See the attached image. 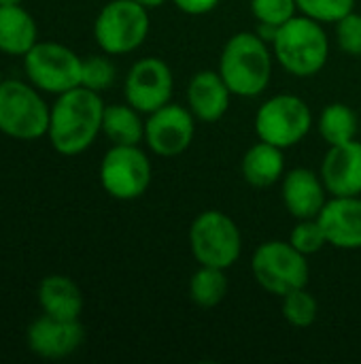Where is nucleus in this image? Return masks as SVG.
Masks as SVG:
<instances>
[{"label":"nucleus","mask_w":361,"mask_h":364,"mask_svg":"<svg viewBox=\"0 0 361 364\" xmlns=\"http://www.w3.org/2000/svg\"><path fill=\"white\" fill-rule=\"evenodd\" d=\"M102 134L113 145H138L145 141V122L143 113L128 102H115L104 107L102 115Z\"/></svg>","instance_id":"obj_21"},{"label":"nucleus","mask_w":361,"mask_h":364,"mask_svg":"<svg viewBox=\"0 0 361 364\" xmlns=\"http://www.w3.org/2000/svg\"><path fill=\"white\" fill-rule=\"evenodd\" d=\"M138 4H143L145 9H149V11H153V9H160V6H164L168 0H136Z\"/></svg>","instance_id":"obj_31"},{"label":"nucleus","mask_w":361,"mask_h":364,"mask_svg":"<svg viewBox=\"0 0 361 364\" xmlns=\"http://www.w3.org/2000/svg\"><path fill=\"white\" fill-rule=\"evenodd\" d=\"M185 98L189 111L198 122L213 124L228 113L232 92L219 70H200L191 77Z\"/></svg>","instance_id":"obj_17"},{"label":"nucleus","mask_w":361,"mask_h":364,"mask_svg":"<svg viewBox=\"0 0 361 364\" xmlns=\"http://www.w3.org/2000/svg\"><path fill=\"white\" fill-rule=\"evenodd\" d=\"M23 0H0V6H13V4H21Z\"/></svg>","instance_id":"obj_32"},{"label":"nucleus","mask_w":361,"mask_h":364,"mask_svg":"<svg viewBox=\"0 0 361 364\" xmlns=\"http://www.w3.org/2000/svg\"><path fill=\"white\" fill-rule=\"evenodd\" d=\"M43 314L60 320H79L83 314V292L66 275H47L36 290Z\"/></svg>","instance_id":"obj_18"},{"label":"nucleus","mask_w":361,"mask_h":364,"mask_svg":"<svg viewBox=\"0 0 361 364\" xmlns=\"http://www.w3.org/2000/svg\"><path fill=\"white\" fill-rule=\"evenodd\" d=\"M319 175L330 196H360L361 194V143L357 139L330 145L323 156Z\"/></svg>","instance_id":"obj_16"},{"label":"nucleus","mask_w":361,"mask_h":364,"mask_svg":"<svg viewBox=\"0 0 361 364\" xmlns=\"http://www.w3.org/2000/svg\"><path fill=\"white\" fill-rule=\"evenodd\" d=\"M251 15L257 19L260 28H281L285 21L298 15L296 0H249Z\"/></svg>","instance_id":"obj_25"},{"label":"nucleus","mask_w":361,"mask_h":364,"mask_svg":"<svg viewBox=\"0 0 361 364\" xmlns=\"http://www.w3.org/2000/svg\"><path fill=\"white\" fill-rule=\"evenodd\" d=\"M281 311L287 324L296 328H309L319 316V303L306 288H300L283 296Z\"/></svg>","instance_id":"obj_24"},{"label":"nucleus","mask_w":361,"mask_h":364,"mask_svg":"<svg viewBox=\"0 0 361 364\" xmlns=\"http://www.w3.org/2000/svg\"><path fill=\"white\" fill-rule=\"evenodd\" d=\"M306 258L289 241H266L253 252L251 273L262 290L283 299L309 286L311 269Z\"/></svg>","instance_id":"obj_6"},{"label":"nucleus","mask_w":361,"mask_h":364,"mask_svg":"<svg viewBox=\"0 0 361 364\" xmlns=\"http://www.w3.org/2000/svg\"><path fill=\"white\" fill-rule=\"evenodd\" d=\"M174 77L168 62L162 58H140L136 60L123 81L126 102L132 105L143 115H149L164 105L172 102Z\"/></svg>","instance_id":"obj_11"},{"label":"nucleus","mask_w":361,"mask_h":364,"mask_svg":"<svg viewBox=\"0 0 361 364\" xmlns=\"http://www.w3.org/2000/svg\"><path fill=\"white\" fill-rule=\"evenodd\" d=\"M104 100L100 92L77 85L60 96L51 107L47 139L62 156L87 151L102 132Z\"/></svg>","instance_id":"obj_1"},{"label":"nucleus","mask_w":361,"mask_h":364,"mask_svg":"<svg viewBox=\"0 0 361 364\" xmlns=\"http://www.w3.org/2000/svg\"><path fill=\"white\" fill-rule=\"evenodd\" d=\"M313 128L311 107L294 94H274L264 100L255 113V132L260 141L289 149L302 143Z\"/></svg>","instance_id":"obj_8"},{"label":"nucleus","mask_w":361,"mask_h":364,"mask_svg":"<svg viewBox=\"0 0 361 364\" xmlns=\"http://www.w3.org/2000/svg\"><path fill=\"white\" fill-rule=\"evenodd\" d=\"M26 341L30 352L38 358L62 360L83 346L85 331L79 320H60L43 314L28 326Z\"/></svg>","instance_id":"obj_13"},{"label":"nucleus","mask_w":361,"mask_h":364,"mask_svg":"<svg viewBox=\"0 0 361 364\" xmlns=\"http://www.w3.org/2000/svg\"><path fill=\"white\" fill-rule=\"evenodd\" d=\"M298 252H302L304 256H313L317 252H321L328 241H326V235L317 222V218H311V220H298V224L294 226L289 239H287Z\"/></svg>","instance_id":"obj_28"},{"label":"nucleus","mask_w":361,"mask_h":364,"mask_svg":"<svg viewBox=\"0 0 361 364\" xmlns=\"http://www.w3.org/2000/svg\"><path fill=\"white\" fill-rule=\"evenodd\" d=\"M2 81H4V79H2V70H0V83H2Z\"/></svg>","instance_id":"obj_33"},{"label":"nucleus","mask_w":361,"mask_h":364,"mask_svg":"<svg viewBox=\"0 0 361 364\" xmlns=\"http://www.w3.org/2000/svg\"><path fill=\"white\" fill-rule=\"evenodd\" d=\"M283 151L285 149L270 145L266 141H257L255 145H251L240 160V173L245 181L251 188H260V190L279 183L285 175Z\"/></svg>","instance_id":"obj_19"},{"label":"nucleus","mask_w":361,"mask_h":364,"mask_svg":"<svg viewBox=\"0 0 361 364\" xmlns=\"http://www.w3.org/2000/svg\"><path fill=\"white\" fill-rule=\"evenodd\" d=\"M38 43L34 17L21 6H0V51L23 58Z\"/></svg>","instance_id":"obj_20"},{"label":"nucleus","mask_w":361,"mask_h":364,"mask_svg":"<svg viewBox=\"0 0 361 364\" xmlns=\"http://www.w3.org/2000/svg\"><path fill=\"white\" fill-rule=\"evenodd\" d=\"M270 43L277 62L298 79L315 77L330 58V38L323 23L306 15H296L277 28Z\"/></svg>","instance_id":"obj_3"},{"label":"nucleus","mask_w":361,"mask_h":364,"mask_svg":"<svg viewBox=\"0 0 361 364\" xmlns=\"http://www.w3.org/2000/svg\"><path fill=\"white\" fill-rule=\"evenodd\" d=\"M117 68L111 62L109 53L104 55H87L83 58V68H81V85L94 92H104L115 83Z\"/></svg>","instance_id":"obj_26"},{"label":"nucleus","mask_w":361,"mask_h":364,"mask_svg":"<svg viewBox=\"0 0 361 364\" xmlns=\"http://www.w3.org/2000/svg\"><path fill=\"white\" fill-rule=\"evenodd\" d=\"M338 47L353 58H361V13L351 11L347 17L334 23Z\"/></svg>","instance_id":"obj_29"},{"label":"nucleus","mask_w":361,"mask_h":364,"mask_svg":"<svg viewBox=\"0 0 361 364\" xmlns=\"http://www.w3.org/2000/svg\"><path fill=\"white\" fill-rule=\"evenodd\" d=\"M172 2L185 15H206L215 11L221 0H172Z\"/></svg>","instance_id":"obj_30"},{"label":"nucleus","mask_w":361,"mask_h":364,"mask_svg":"<svg viewBox=\"0 0 361 364\" xmlns=\"http://www.w3.org/2000/svg\"><path fill=\"white\" fill-rule=\"evenodd\" d=\"M51 107L40 90L19 79L0 83V132L15 141H36L49 130Z\"/></svg>","instance_id":"obj_4"},{"label":"nucleus","mask_w":361,"mask_h":364,"mask_svg":"<svg viewBox=\"0 0 361 364\" xmlns=\"http://www.w3.org/2000/svg\"><path fill=\"white\" fill-rule=\"evenodd\" d=\"M298 13L319 23H336L355 11L357 0H296Z\"/></svg>","instance_id":"obj_27"},{"label":"nucleus","mask_w":361,"mask_h":364,"mask_svg":"<svg viewBox=\"0 0 361 364\" xmlns=\"http://www.w3.org/2000/svg\"><path fill=\"white\" fill-rule=\"evenodd\" d=\"M228 294V277L226 269L217 267H198V271L189 279V299L194 305L202 309H213L223 303Z\"/></svg>","instance_id":"obj_23"},{"label":"nucleus","mask_w":361,"mask_h":364,"mask_svg":"<svg viewBox=\"0 0 361 364\" xmlns=\"http://www.w3.org/2000/svg\"><path fill=\"white\" fill-rule=\"evenodd\" d=\"M83 58H79L70 47L53 41L36 43L23 55V70L28 81L45 92L60 96L77 85H81Z\"/></svg>","instance_id":"obj_9"},{"label":"nucleus","mask_w":361,"mask_h":364,"mask_svg":"<svg viewBox=\"0 0 361 364\" xmlns=\"http://www.w3.org/2000/svg\"><path fill=\"white\" fill-rule=\"evenodd\" d=\"M149 28V9L136 0H111L94 21V38L104 53L126 55L147 41Z\"/></svg>","instance_id":"obj_7"},{"label":"nucleus","mask_w":361,"mask_h":364,"mask_svg":"<svg viewBox=\"0 0 361 364\" xmlns=\"http://www.w3.org/2000/svg\"><path fill=\"white\" fill-rule=\"evenodd\" d=\"M196 136V117L189 107L168 102L145 119V143L160 158H174L189 149Z\"/></svg>","instance_id":"obj_12"},{"label":"nucleus","mask_w":361,"mask_h":364,"mask_svg":"<svg viewBox=\"0 0 361 364\" xmlns=\"http://www.w3.org/2000/svg\"><path fill=\"white\" fill-rule=\"evenodd\" d=\"M189 250L198 264L228 271L243 254L240 228L219 209L200 211L189 226Z\"/></svg>","instance_id":"obj_5"},{"label":"nucleus","mask_w":361,"mask_h":364,"mask_svg":"<svg viewBox=\"0 0 361 364\" xmlns=\"http://www.w3.org/2000/svg\"><path fill=\"white\" fill-rule=\"evenodd\" d=\"M100 183L115 200L140 198L153 177L151 160L138 145H111L100 162Z\"/></svg>","instance_id":"obj_10"},{"label":"nucleus","mask_w":361,"mask_h":364,"mask_svg":"<svg viewBox=\"0 0 361 364\" xmlns=\"http://www.w3.org/2000/svg\"><path fill=\"white\" fill-rule=\"evenodd\" d=\"M317 130L328 145H343L357 139L360 119L357 113L345 102H332L323 107L317 119Z\"/></svg>","instance_id":"obj_22"},{"label":"nucleus","mask_w":361,"mask_h":364,"mask_svg":"<svg viewBox=\"0 0 361 364\" xmlns=\"http://www.w3.org/2000/svg\"><path fill=\"white\" fill-rule=\"evenodd\" d=\"M219 75L232 96L257 98L272 79V51L260 32H236L219 55Z\"/></svg>","instance_id":"obj_2"},{"label":"nucleus","mask_w":361,"mask_h":364,"mask_svg":"<svg viewBox=\"0 0 361 364\" xmlns=\"http://www.w3.org/2000/svg\"><path fill=\"white\" fill-rule=\"evenodd\" d=\"M328 245L336 250H361V198L330 196L317 215Z\"/></svg>","instance_id":"obj_14"},{"label":"nucleus","mask_w":361,"mask_h":364,"mask_svg":"<svg viewBox=\"0 0 361 364\" xmlns=\"http://www.w3.org/2000/svg\"><path fill=\"white\" fill-rule=\"evenodd\" d=\"M281 198L289 215L296 220H311L317 218L328 203V190L319 173L298 166L283 175Z\"/></svg>","instance_id":"obj_15"}]
</instances>
